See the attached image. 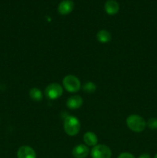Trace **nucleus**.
I'll use <instances>...</instances> for the list:
<instances>
[{
	"label": "nucleus",
	"instance_id": "obj_2",
	"mask_svg": "<svg viewBox=\"0 0 157 158\" xmlns=\"http://www.w3.org/2000/svg\"><path fill=\"white\" fill-rule=\"evenodd\" d=\"M80 121L74 116H68L65 118L63 128L67 135L70 137L77 135L80 131Z\"/></svg>",
	"mask_w": 157,
	"mask_h": 158
},
{
	"label": "nucleus",
	"instance_id": "obj_7",
	"mask_svg": "<svg viewBox=\"0 0 157 158\" xmlns=\"http://www.w3.org/2000/svg\"><path fill=\"white\" fill-rule=\"evenodd\" d=\"M17 158H36V153L29 146H22L17 151Z\"/></svg>",
	"mask_w": 157,
	"mask_h": 158
},
{
	"label": "nucleus",
	"instance_id": "obj_15",
	"mask_svg": "<svg viewBox=\"0 0 157 158\" xmlns=\"http://www.w3.org/2000/svg\"><path fill=\"white\" fill-rule=\"evenodd\" d=\"M146 126L150 130H157V118H150L146 123Z\"/></svg>",
	"mask_w": 157,
	"mask_h": 158
},
{
	"label": "nucleus",
	"instance_id": "obj_14",
	"mask_svg": "<svg viewBox=\"0 0 157 158\" xmlns=\"http://www.w3.org/2000/svg\"><path fill=\"white\" fill-rule=\"evenodd\" d=\"M96 85L93 82H86L83 86V90L86 94H93L96 90Z\"/></svg>",
	"mask_w": 157,
	"mask_h": 158
},
{
	"label": "nucleus",
	"instance_id": "obj_3",
	"mask_svg": "<svg viewBox=\"0 0 157 158\" xmlns=\"http://www.w3.org/2000/svg\"><path fill=\"white\" fill-rule=\"evenodd\" d=\"M62 85L69 93H76L81 88V83L78 77L73 75H68L64 77Z\"/></svg>",
	"mask_w": 157,
	"mask_h": 158
},
{
	"label": "nucleus",
	"instance_id": "obj_6",
	"mask_svg": "<svg viewBox=\"0 0 157 158\" xmlns=\"http://www.w3.org/2000/svg\"><path fill=\"white\" fill-rule=\"evenodd\" d=\"M72 154L74 158H86L89 154V149L86 144H78L73 148Z\"/></svg>",
	"mask_w": 157,
	"mask_h": 158
},
{
	"label": "nucleus",
	"instance_id": "obj_5",
	"mask_svg": "<svg viewBox=\"0 0 157 158\" xmlns=\"http://www.w3.org/2000/svg\"><path fill=\"white\" fill-rule=\"evenodd\" d=\"M63 94V88L60 84L56 83H50L46 86L45 94L49 100H57Z\"/></svg>",
	"mask_w": 157,
	"mask_h": 158
},
{
	"label": "nucleus",
	"instance_id": "obj_4",
	"mask_svg": "<svg viewBox=\"0 0 157 158\" xmlns=\"http://www.w3.org/2000/svg\"><path fill=\"white\" fill-rule=\"evenodd\" d=\"M92 158H111L112 151L105 144H97L91 150Z\"/></svg>",
	"mask_w": 157,
	"mask_h": 158
},
{
	"label": "nucleus",
	"instance_id": "obj_16",
	"mask_svg": "<svg viewBox=\"0 0 157 158\" xmlns=\"http://www.w3.org/2000/svg\"><path fill=\"white\" fill-rule=\"evenodd\" d=\"M118 158H135V156L133 154H132L131 153L128 152H123L119 155Z\"/></svg>",
	"mask_w": 157,
	"mask_h": 158
},
{
	"label": "nucleus",
	"instance_id": "obj_13",
	"mask_svg": "<svg viewBox=\"0 0 157 158\" xmlns=\"http://www.w3.org/2000/svg\"><path fill=\"white\" fill-rule=\"evenodd\" d=\"M29 97L34 101H41L42 100V93L38 88L33 87L29 90Z\"/></svg>",
	"mask_w": 157,
	"mask_h": 158
},
{
	"label": "nucleus",
	"instance_id": "obj_1",
	"mask_svg": "<svg viewBox=\"0 0 157 158\" xmlns=\"http://www.w3.org/2000/svg\"><path fill=\"white\" fill-rule=\"evenodd\" d=\"M126 125L129 130L135 133L143 132L146 127V122L141 116L132 114L126 118Z\"/></svg>",
	"mask_w": 157,
	"mask_h": 158
},
{
	"label": "nucleus",
	"instance_id": "obj_9",
	"mask_svg": "<svg viewBox=\"0 0 157 158\" xmlns=\"http://www.w3.org/2000/svg\"><path fill=\"white\" fill-rule=\"evenodd\" d=\"M83 100L80 96L75 95L70 97L66 101V106L69 109L77 110L83 106Z\"/></svg>",
	"mask_w": 157,
	"mask_h": 158
},
{
	"label": "nucleus",
	"instance_id": "obj_18",
	"mask_svg": "<svg viewBox=\"0 0 157 158\" xmlns=\"http://www.w3.org/2000/svg\"><path fill=\"white\" fill-rule=\"evenodd\" d=\"M154 158H157V154H155V157H154Z\"/></svg>",
	"mask_w": 157,
	"mask_h": 158
},
{
	"label": "nucleus",
	"instance_id": "obj_17",
	"mask_svg": "<svg viewBox=\"0 0 157 158\" xmlns=\"http://www.w3.org/2000/svg\"><path fill=\"white\" fill-rule=\"evenodd\" d=\"M139 158H151V157L149 154H146V153H145V154H141V155L139 157Z\"/></svg>",
	"mask_w": 157,
	"mask_h": 158
},
{
	"label": "nucleus",
	"instance_id": "obj_12",
	"mask_svg": "<svg viewBox=\"0 0 157 158\" xmlns=\"http://www.w3.org/2000/svg\"><path fill=\"white\" fill-rule=\"evenodd\" d=\"M96 39L99 43H107L111 41L112 40V35L109 31L106 29H102L99 30L96 34Z\"/></svg>",
	"mask_w": 157,
	"mask_h": 158
},
{
	"label": "nucleus",
	"instance_id": "obj_10",
	"mask_svg": "<svg viewBox=\"0 0 157 158\" xmlns=\"http://www.w3.org/2000/svg\"><path fill=\"white\" fill-rule=\"evenodd\" d=\"M83 141L88 147H94L98 143V137L96 134L91 131H88L83 135Z\"/></svg>",
	"mask_w": 157,
	"mask_h": 158
},
{
	"label": "nucleus",
	"instance_id": "obj_11",
	"mask_svg": "<svg viewBox=\"0 0 157 158\" xmlns=\"http://www.w3.org/2000/svg\"><path fill=\"white\" fill-rule=\"evenodd\" d=\"M105 10L109 15H115L119 10V6L115 0H108L105 4Z\"/></svg>",
	"mask_w": 157,
	"mask_h": 158
},
{
	"label": "nucleus",
	"instance_id": "obj_8",
	"mask_svg": "<svg viewBox=\"0 0 157 158\" xmlns=\"http://www.w3.org/2000/svg\"><path fill=\"white\" fill-rule=\"evenodd\" d=\"M74 8V3L72 0H63L58 4V11L61 15H68Z\"/></svg>",
	"mask_w": 157,
	"mask_h": 158
}]
</instances>
